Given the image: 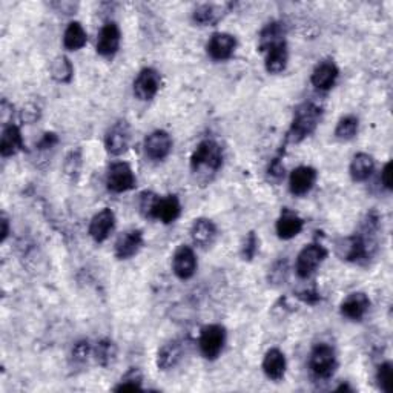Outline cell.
Returning <instances> with one entry per match:
<instances>
[{"mask_svg":"<svg viewBox=\"0 0 393 393\" xmlns=\"http://www.w3.org/2000/svg\"><path fill=\"white\" fill-rule=\"evenodd\" d=\"M321 114L323 111L318 105L312 102L301 103L293 112L289 132H287V140L292 143H300L307 139L318 126Z\"/></svg>","mask_w":393,"mask_h":393,"instance_id":"1","label":"cell"},{"mask_svg":"<svg viewBox=\"0 0 393 393\" xmlns=\"http://www.w3.org/2000/svg\"><path fill=\"white\" fill-rule=\"evenodd\" d=\"M223 164V149L215 140L200 141L191 155V169L196 172H217Z\"/></svg>","mask_w":393,"mask_h":393,"instance_id":"2","label":"cell"},{"mask_svg":"<svg viewBox=\"0 0 393 393\" xmlns=\"http://www.w3.org/2000/svg\"><path fill=\"white\" fill-rule=\"evenodd\" d=\"M338 366L335 349L329 344H316L309 358V369L318 380H329Z\"/></svg>","mask_w":393,"mask_h":393,"instance_id":"3","label":"cell"},{"mask_svg":"<svg viewBox=\"0 0 393 393\" xmlns=\"http://www.w3.org/2000/svg\"><path fill=\"white\" fill-rule=\"evenodd\" d=\"M226 344V329L222 324H208L201 329L199 337V347L206 360H217Z\"/></svg>","mask_w":393,"mask_h":393,"instance_id":"4","label":"cell"},{"mask_svg":"<svg viewBox=\"0 0 393 393\" xmlns=\"http://www.w3.org/2000/svg\"><path fill=\"white\" fill-rule=\"evenodd\" d=\"M328 251L321 243H311L303 247L297 256V263H295V272L297 275L303 279L311 278L316 269H318L323 261L326 260Z\"/></svg>","mask_w":393,"mask_h":393,"instance_id":"5","label":"cell"},{"mask_svg":"<svg viewBox=\"0 0 393 393\" xmlns=\"http://www.w3.org/2000/svg\"><path fill=\"white\" fill-rule=\"evenodd\" d=\"M137 185V178L134 176V171L126 162H117L111 164L107 176V186L109 191L122 194L128 192Z\"/></svg>","mask_w":393,"mask_h":393,"instance_id":"6","label":"cell"},{"mask_svg":"<svg viewBox=\"0 0 393 393\" xmlns=\"http://www.w3.org/2000/svg\"><path fill=\"white\" fill-rule=\"evenodd\" d=\"M162 86L160 72L154 68H143L134 80V95L139 100H153Z\"/></svg>","mask_w":393,"mask_h":393,"instance_id":"7","label":"cell"},{"mask_svg":"<svg viewBox=\"0 0 393 393\" xmlns=\"http://www.w3.org/2000/svg\"><path fill=\"white\" fill-rule=\"evenodd\" d=\"M131 143V128L125 120H118L105 135V148L111 155H122Z\"/></svg>","mask_w":393,"mask_h":393,"instance_id":"8","label":"cell"},{"mask_svg":"<svg viewBox=\"0 0 393 393\" xmlns=\"http://www.w3.org/2000/svg\"><path fill=\"white\" fill-rule=\"evenodd\" d=\"M172 151V139L171 135L163 131L157 130L151 132L145 139V154L154 162H162L171 154Z\"/></svg>","mask_w":393,"mask_h":393,"instance_id":"9","label":"cell"},{"mask_svg":"<svg viewBox=\"0 0 393 393\" xmlns=\"http://www.w3.org/2000/svg\"><path fill=\"white\" fill-rule=\"evenodd\" d=\"M237 48V39L229 33H215L210 37L206 49L208 54L213 60L217 62H223L233 56Z\"/></svg>","mask_w":393,"mask_h":393,"instance_id":"10","label":"cell"},{"mask_svg":"<svg viewBox=\"0 0 393 393\" xmlns=\"http://www.w3.org/2000/svg\"><path fill=\"white\" fill-rule=\"evenodd\" d=\"M186 352V343L183 339H171L164 343L157 352V367L166 372L176 367Z\"/></svg>","mask_w":393,"mask_h":393,"instance_id":"11","label":"cell"},{"mask_svg":"<svg viewBox=\"0 0 393 393\" xmlns=\"http://www.w3.org/2000/svg\"><path fill=\"white\" fill-rule=\"evenodd\" d=\"M318 172L312 166H298L297 169L291 172L289 189L293 195H306L314 189Z\"/></svg>","mask_w":393,"mask_h":393,"instance_id":"12","label":"cell"},{"mask_svg":"<svg viewBox=\"0 0 393 393\" xmlns=\"http://www.w3.org/2000/svg\"><path fill=\"white\" fill-rule=\"evenodd\" d=\"M120 40H122L120 28L114 22H108L97 36V52L102 57H112L120 48Z\"/></svg>","mask_w":393,"mask_h":393,"instance_id":"13","label":"cell"},{"mask_svg":"<svg viewBox=\"0 0 393 393\" xmlns=\"http://www.w3.org/2000/svg\"><path fill=\"white\" fill-rule=\"evenodd\" d=\"M370 300L364 292H353L349 293L343 300L341 306H339V312L344 318L350 321H361L369 312Z\"/></svg>","mask_w":393,"mask_h":393,"instance_id":"14","label":"cell"},{"mask_svg":"<svg viewBox=\"0 0 393 393\" xmlns=\"http://www.w3.org/2000/svg\"><path fill=\"white\" fill-rule=\"evenodd\" d=\"M172 270L180 279L192 278L196 270V256L189 246H180L172 256Z\"/></svg>","mask_w":393,"mask_h":393,"instance_id":"15","label":"cell"},{"mask_svg":"<svg viewBox=\"0 0 393 393\" xmlns=\"http://www.w3.org/2000/svg\"><path fill=\"white\" fill-rule=\"evenodd\" d=\"M116 215L111 209L105 208L93 217L89 223V236L95 243H103L109 237V233L114 231Z\"/></svg>","mask_w":393,"mask_h":393,"instance_id":"16","label":"cell"},{"mask_svg":"<svg viewBox=\"0 0 393 393\" xmlns=\"http://www.w3.org/2000/svg\"><path fill=\"white\" fill-rule=\"evenodd\" d=\"M305 228V220L297 213L284 208L279 214L275 229L282 240H292Z\"/></svg>","mask_w":393,"mask_h":393,"instance_id":"17","label":"cell"},{"mask_svg":"<svg viewBox=\"0 0 393 393\" xmlns=\"http://www.w3.org/2000/svg\"><path fill=\"white\" fill-rule=\"evenodd\" d=\"M143 246V232L140 229L126 231L116 241V256L118 260H130L137 255Z\"/></svg>","mask_w":393,"mask_h":393,"instance_id":"18","label":"cell"},{"mask_svg":"<svg viewBox=\"0 0 393 393\" xmlns=\"http://www.w3.org/2000/svg\"><path fill=\"white\" fill-rule=\"evenodd\" d=\"M338 66L332 62V60H324V62L315 66V70L311 75V82L316 89L329 91L330 88H334L338 80Z\"/></svg>","mask_w":393,"mask_h":393,"instance_id":"19","label":"cell"},{"mask_svg":"<svg viewBox=\"0 0 393 393\" xmlns=\"http://www.w3.org/2000/svg\"><path fill=\"white\" fill-rule=\"evenodd\" d=\"M263 372L266 375L269 380L272 381H279L283 380L286 375V369H287V361L284 353L277 349V347H272L266 352L263 358Z\"/></svg>","mask_w":393,"mask_h":393,"instance_id":"20","label":"cell"},{"mask_svg":"<svg viewBox=\"0 0 393 393\" xmlns=\"http://www.w3.org/2000/svg\"><path fill=\"white\" fill-rule=\"evenodd\" d=\"M181 214V203L177 195L158 196V201L154 208L153 218L160 220L164 224L174 223Z\"/></svg>","mask_w":393,"mask_h":393,"instance_id":"21","label":"cell"},{"mask_svg":"<svg viewBox=\"0 0 393 393\" xmlns=\"http://www.w3.org/2000/svg\"><path fill=\"white\" fill-rule=\"evenodd\" d=\"M191 238L195 246L208 247L215 241L217 238V226L209 218H196L191 226Z\"/></svg>","mask_w":393,"mask_h":393,"instance_id":"22","label":"cell"},{"mask_svg":"<svg viewBox=\"0 0 393 393\" xmlns=\"http://www.w3.org/2000/svg\"><path fill=\"white\" fill-rule=\"evenodd\" d=\"M24 149V137H22L20 128L16 125H6L2 132L0 141V154L2 157H13Z\"/></svg>","mask_w":393,"mask_h":393,"instance_id":"23","label":"cell"},{"mask_svg":"<svg viewBox=\"0 0 393 393\" xmlns=\"http://www.w3.org/2000/svg\"><path fill=\"white\" fill-rule=\"evenodd\" d=\"M287 60H289V51H287L286 42H282L266 51L264 66L269 74H279L286 70Z\"/></svg>","mask_w":393,"mask_h":393,"instance_id":"24","label":"cell"},{"mask_svg":"<svg viewBox=\"0 0 393 393\" xmlns=\"http://www.w3.org/2000/svg\"><path fill=\"white\" fill-rule=\"evenodd\" d=\"M373 169H375L373 157L366 153H360L352 158L349 172L353 181H366L373 174Z\"/></svg>","mask_w":393,"mask_h":393,"instance_id":"25","label":"cell"},{"mask_svg":"<svg viewBox=\"0 0 393 393\" xmlns=\"http://www.w3.org/2000/svg\"><path fill=\"white\" fill-rule=\"evenodd\" d=\"M284 34H286L284 24H282V22H272V24L263 28V31L260 34L259 48L263 52H266L269 48L284 42Z\"/></svg>","mask_w":393,"mask_h":393,"instance_id":"26","label":"cell"},{"mask_svg":"<svg viewBox=\"0 0 393 393\" xmlns=\"http://www.w3.org/2000/svg\"><path fill=\"white\" fill-rule=\"evenodd\" d=\"M86 40H88V34L85 31V28H83L79 22H71V24L66 26L63 34V47L68 51L82 49L86 45Z\"/></svg>","mask_w":393,"mask_h":393,"instance_id":"27","label":"cell"},{"mask_svg":"<svg viewBox=\"0 0 393 393\" xmlns=\"http://www.w3.org/2000/svg\"><path fill=\"white\" fill-rule=\"evenodd\" d=\"M223 8L222 6H217L214 3H205L196 6L192 13V19L195 24H199L201 26H208V25H215L218 20L223 17L222 13Z\"/></svg>","mask_w":393,"mask_h":393,"instance_id":"28","label":"cell"},{"mask_svg":"<svg viewBox=\"0 0 393 393\" xmlns=\"http://www.w3.org/2000/svg\"><path fill=\"white\" fill-rule=\"evenodd\" d=\"M94 357L102 367H109L117 358V346L109 338H103L97 343L94 349Z\"/></svg>","mask_w":393,"mask_h":393,"instance_id":"29","label":"cell"},{"mask_svg":"<svg viewBox=\"0 0 393 393\" xmlns=\"http://www.w3.org/2000/svg\"><path fill=\"white\" fill-rule=\"evenodd\" d=\"M51 75L59 83H70L74 75V66L71 60L65 56H59L51 63Z\"/></svg>","mask_w":393,"mask_h":393,"instance_id":"30","label":"cell"},{"mask_svg":"<svg viewBox=\"0 0 393 393\" xmlns=\"http://www.w3.org/2000/svg\"><path fill=\"white\" fill-rule=\"evenodd\" d=\"M360 128V120L355 116H344L339 118L335 128V137L339 141H349L357 137Z\"/></svg>","mask_w":393,"mask_h":393,"instance_id":"31","label":"cell"},{"mask_svg":"<svg viewBox=\"0 0 393 393\" xmlns=\"http://www.w3.org/2000/svg\"><path fill=\"white\" fill-rule=\"evenodd\" d=\"M143 390V375L139 369H131L123 375L122 380L114 387V392H134Z\"/></svg>","mask_w":393,"mask_h":393,"instance_id":"32","label":"cell"},{"mask_svg":"<svg viewBox=\"0 0 393 393\" xmlns=\"http://www.w3.org/2000/svg\"><path fill=\"white\" fill-rule=\"evenodd\" d=\"M376 381L380 389L385 393L392 392L393 385V364L390 361H385L376 369Z\"/></svg>","mask_w":393,"mask_h":393,"instance_id":"33","label":"cell"},{"mask_svg":"<svg viewBox=\"0 0 393 393\" xmlns=\"http://www.w3.org/2000/svg\"><path fill=\"white\" fill-rule=\"evenodd\" d=\"M65 174L72 180H77V177L80 176V169H82V151L75 149L71 151L70 154L66 155L65 158Z\"/></svg>","mask_w":393,"mask_h":393,"instance_id":"34","label":"cell"},{"mask_svg":"<svg viewBox=\"0 0 393 393\" xmlns=\"http://www.w3.org/2000/svg\"><path fill=\"white\" fill-rule=\"evenodd\" d=\"M259 247H260V240L256 237V232L251 231L245 237L243 245H241V256H243V260L252 261L255 259L256 252H259Z\"/></svg>","mask_w":393,"mask_h":393,"instance_id":"35","label":"cell"},{"mask_svg":"<svg viewBox=\"0 0 393 393\" xmlns=\"http://www.w3.org/2000/svg\"><path fill=\"white\" fill-rule=\"evenodd\" d=\"M91 352H93V349H91V344L88 339H80V341L75 343L72 347L71 358L75 364H85L89 358Z\"/></svg>","mask_w":393,"mask_h":393,"instance_id":"36","label":"cell"},{"mask_svg":"<svg viewBox=\"0 0 393 393\" xmlns=\"http://www.w3.org/2000/svg\"><path fill=\"white\" fill-rule=\"evenodd\" d=\"M158 201V195L151 192V191H145L140 194V199H139V208H140V213L145 215L153 218V213H154V208Z\"/></svg>","mask_w":393,"mask_h":393,"instance_id":"37","label":"cell"},{"mask_svg":"<svg viewBox=\"0 0 393 393\" xmlns=\"http://www.w3.org/2000/svg\"><path fill=\"white\" fill-rule=\"evenodd\" d=\"M287 270H289V268H287V261L286 260L277 261L274 266H272L270 272H269V282L275 283V284H279V283L286 282Z\"/></svg>","mask_w":393,"mask_h":393,"instance_id":"38","label":"cell"},{"mask_svg":"<svg viewBox=\"0 0 393 393\" xmlns=\"http://www.w3.org/2000/svg\"><path fill=\"white\" fill-rule=\"evenodd\" d=\"M268 176L270 177V180H274V181H279L284 177V166L278 157L270 162L269 168H268Z\"/></svg>","mask_w":393,"mask_h":393,"instance_id":"39","label":"cell"},{"mask_svg":"<svg viewBox=\"0 0 393 393\" xmlns=\"http://www.w3.org/2000/svg\"><path fill=\"white\" fill-rule=\"evenodd\" d=\"M59 143V137H57V134L54 132H47V134H43V137L40 139V141L37 143V149H40V151H47V149H52Z\"/></svg>","mask_w":393,"mask_h":393,"instance_id":"40","label":"cell"},{"mask_svg":"<svg viewBox=\"0 0 393 393\" xmlns=\"http://www.w3.org/2000/svg\"><path fill=\"white\" fill-rule=\"evenodd\" d=\"M298 297L307 305H316L320 301V293L315 289V287H311V289H306L301 293H298Z\"/></svg>","mask_w":393,"mask_h":393,"instance_id":"41","label":"cell"},{"mask_svg":"<svg viewBox=\"0 0 393 393\" xmlns=\"http://www.w3.org/2000/svg\"><path fill=\"white\" fill-rule=\"evenodd\" d=\"M39 116H40L39 108L31 107V105H28V107H25L24 111H22V120H24V122H26V123L34 122V120L39 118Z\"/></svg>","mask_w":393,"mask_h":393,"instance_id":"42","label":"cell"},{"mask_svg":"<svg viewBox=\"0 0 393 393\" xmlns=\"http://www.w3.org/2000/svg\"><path fill=\"white\" fill-rule=\"evenodd\" d=\"M390 169H392V163L387 162L384 164L383 172H381V183L385 189H387V191H390V189H392V177H390L392 172H390Z\"/></svg>","mask_w":393,"mask_h":393,"instance_id":"43","label":"cell"},{"mask_svg":"<svg viewBox=\"0 0 393 393\" xmlns=\"http://www.w3.org/2000/svg\"><path fill=\"white\" fill-rule=\"evenodd\" d=\"M8 233H10V222H8V218L2 215V241L6 240Z\"/></svg>","mask_w":393,"mask_h":393,"instance_id":"44","label":"cell"},{"mask_svg":"<svg viewBox=\"0 0 393 393\" xmlns=\"http://www.w3.org/2000/svg\"><path fill=\"white\" fill-rule=\"evenodd\" d=\"M337 390H338V392H344V390H346V392H353V389L350 387L349 384H341Z\"/></svg>","mask_w":393,"mask_h":393,"instance_id":"45","label":"cell"}]
</instances>
